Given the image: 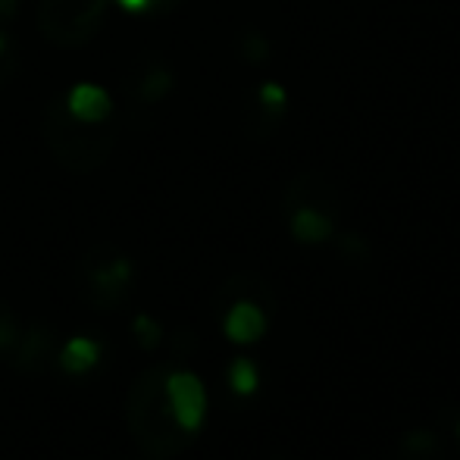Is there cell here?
<instances>
[{"label":"cell","mask_w":460,"mask_h":460,"mask_svg":"<svg viewBox=\"0 0 460 460\" xmlns=\"http://www.w3.org/2000/svg\"><path fill=\"white\" fill-rule=\"evenodd\" d=\"M164 392H166V401H170V411H172V417H176V423L194 436V432L204 426V417H207L204 382L194 373H188V369H176V373L164 376Z\"/></svg>","instance_id":"obj_5"},{"label":"cell","mask_w":460,"mask_h":460,"mask_svg":"<svg viewBox=\"0 0 460 460\" xmlns=\"http://www.w3.org/2000/svg\"><path fill=\"white\" fill-rule=\"evenodd\" d=\"M122 10L135 13V16H151V13H170L182 6V0H116Z\"/></svg>","instance_id":"obj_17"},{"label":"cell","mask_w":460,"mask_h":460,"mask_svg":"<svg viewBox=\"0 0 460 460\" xmlns=\"http://www.w3.org/2000/svg\"><path fill=\"white\" fill-rule=\"evenodd\" d=\"M164 367H147L135 376L126 398V423L135 445L151 460H172L191 445V432L176 423L164 392Z\"/></svg>","instance_id":"obj_1"},{"label":"cell","mask_w":460,"mask_h":460,"mask_svg":"<svg viewBox=\"0 0 460 460\" xmlns=\"http://www.w3.org/2000/svg\"><path fill=\"white\" fill-rule=\"evenodd\" d=\"M288 229L301 244H323L335 235L332 217L316 204H291Z\"/></svg>","instance_id":"obj_8"},{"label":"cell","mask_w":460,"mask_h":460,"mask_svg":"<svg viewBox=\"0 0 460 460\" xmlns=\"http://www.w3.org/2000/svg\"><path fill=\"white\" fill-rule=\"evenodd\" d=\"M242 57L248 63H263L270 60V41L263 35H257V31H248L242 41Z\"/></svg>","instance_id":"obj_18"},{"label":"cell","mask_w":460,"mask_h":460,"mask_svg":"<svg viewBox=\"0 0 460 460\" xmlns=\"http://www.w3.org/2000/svg\"><path fill=\"white\" fill-rule=\"evenodd\" d=\"M57 364L73 376L88 373V369H94L97 364H101V345H97L94 339H88V335H75V339H69L66 345L60 348Z\"/></svg>","instance_id":"obj_12"},{"label":"cell","mask_w":460,"mask_h":460,"mask_svg":"<svg viewBox=\"0 0 460 460\" xmlns=\"http://www.w3.org/2000/svg\"><path fill=\"white\" fill-rule=\"evenodd\" d=\"M170 92H172V69L166 63H160L157 57H147V60L135 63L132 75L126 82V94H132L138 107L160 103Z\"/></svg>","instance_id":"obj_6"},{"label":"cell","mask_w":460,"mask_h":460,"mask_svg":"<svg viewBox=\"0 0 460 460\" xmlns=\"http://www.w3.org/2000/svg\"><path fill=\"white\" fill-rule=\"evenodd\" d=\"M398 460H445V445L436 429H411L398 438Z\"/></svg>","instance_id":"obj_11"},{"label":"cell","mask_w":460,"mask_h":460,"mask_svg":"<svg viewBox=\"0 0 460 460\" xmlns=\"http://www.w3.org/2000/svg\"><path fill=\"white\" fill-rule=\"evenodd\" d=\"M66 110L82 122H107L110 113H113V101L103 92L101 85H92V82H82L73 92L66 94Z\"/></svg>","instance_id":"obj_10"},{"label":"cell","mask_w":460,"mask_h":460,"mask_svg":"<svg viewBox=\"0 0 460 460\" xmlns=\"http://www.w3.org/2000/svg\"><path fill=\"white\" fill-rule=\"evenodd\" d=\"M19 323H16V314L10 310V304L0 297V358L4 354H10L13 348H16V341H19Z\"/></svg>","instance_id":"obj_14"},{"label":"cell","mask_w":460,"mask_h":460,"mask_svg":"<svg viewBox=\"0 0 460 460\" xmlns=\"http://www.w3.org/2000/svg\"><path fill=\"white\" fill-rule=\"evenodd\" d=\"M54 341H57V332L48 326H35L29 329L25 335H19L16 348H13V367L19 373H38L44 364H48L50 351H54Z\"/></svg>","instance_id":"obj_9"},{"label":"cell","mask_w":460,"mask_h":460,"mask_svg":"<svg viewBox=\"0 0 460 460\" xmlns=\"http://www.w3.org/2000/svg\"><path fill=\"white\" fill-rule=\"evenodd\" d=\"M132 332H135V339L141 341V348H147V351H154V348L164 341V329H160V323L154 320V316H147V314L135 316Z\"/></svg>","instance_id":"obj_15"},{"label":"cell","mask_w":460,"mask_h":460,"mask_svg":"<svg viewBox=\"0 0 460 460\" xmlns=\"http://www.w3.org/2000/svg\"><path fill=\"white\" fill-rule=\"evenodd\" d=\"M19 13V0H0V19H13Z\"/></svg>","instance_id":"obj_20"},{"label":"cell","mask_w":460,"mask_h":460,"mask_svg":"<svg viewBox=\"0 0 460 460\" xmlns=\"http://www.w3.org/2000/svg\"><path fill=\"white\" fill-rule=\"evenodd\" d=\"M257 101H261L267 116H279L285 110V103H288V92H285V85H279V82H263V85L257 88Z\"/></svg>","instance_id":"obj_16"},{"label":"cell","mask_w":460,"mask_h":460,"mask_svg":"<svg viewBox=\"0 0 460 460\" xmlns=\"http://www.w3.org/2000/svg\"><path fill=\"white\" fill-rule=\"evenodd\" d=\"M35 22L54 48H85L107 22V0H38Z\"/></svg>","instance_id":"obj_3"},{"label":"cell","mask_w":460,"mask_h":460,"mask_svg":"<svg viewBox=\"0 0 460 460\" xmlns=\"http://www.w3.org/2000/svg\"><path fill=\"white\" fill-rule=\"evenodd\" d=\"M82 295L97 310H113L126 301L135 279V263L113 244H94L79 261Z\"/></svg>","instance_id":"obj_4"},{"label":"cell","mask_w":460,"mask_h":460,"mask_svg":"<svg viewBox=\"0 0 460 460\" xmlns=\"http://www.w3.org/2000/svg\"><path fill=\"white\" fill-rule=\"evenodd\" d=\"M341 251H345V254H354V257H364L367 254V242H364V238H358V235H348L345 242H341Z\"/></svg>","instance_id":"obj_19"},{"label":"cell","mask_w":460,"mask_h":460,"mask_svg":"<svg viewBox=\"0 0 460 460\" xmlns=\"http://www.w3.org/2000/svg\"><path fill=\"white\" fill-rule=\"evenodd\" d=\"M41 135L50 157L69 172H97L116 147V128L110 122H82L63 101H50L41 119Z\"/></svg>","instance_id":"obj_2"},{"label":"cell","mask_w":460,"mask_h":460,"mask_svg":"<svg viewBox=\"0 0 460 460\" xmlns=\"http://www.w3.org/2000/svg\"><path fill=\"white\" fill-rule=\"evenodd\" d=\"M455 436H457V445H460V420H457V426H455Z\"/></svg>","instance_id":"obj_22"},{"label":"cell","mask_w":460,"mask_h":460,"mask_svg":"<svg viewBox=\"0 0 460 460\" xmlns=\"http://www.w3.org/2000/svg\"><path fill=\"white\" fill-rule=\"evenodd\" d=\"M6 50H10V44H6V35L0 31V57H6Z\"/></svg>","instance_id":"obj_21"},{"label":"cell","mask_w":460,"mask_h":460,"mask_svg":"<svg viewBox=\"0 0 460 460\" xmlns=\"http://www.w3.org/2000/svg\"><path fill=\"white\" fill-rule=\"evenodd\" d=\"M229 385H232V392L242 394V398L254 394V392H257V385H261V373H257L254 360L238 358L235 364L229 367Z\"/></svg>","instance_id":"obj_13"},{"label":"cell","mask_w":460,"mask_h":460,"mask_svg":"<svg viewBox=\"0 0 460 460\" xmlns=\"http://www.w3.org/2000/svg\"><path fill=\"white\" fill-rule=\"evenodd\" d=\"M223 332L229 341L235 345H254L267 335V310L261 307L257 301H235L226 314V323H223Z\"/></svg>","instance_id":"obj_7"}]
</instances>
